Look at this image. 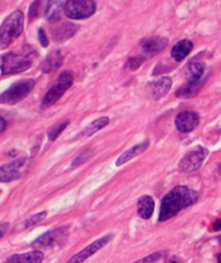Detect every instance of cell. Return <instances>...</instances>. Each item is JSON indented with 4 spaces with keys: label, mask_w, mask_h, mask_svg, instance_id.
Masks as SVG:
<instances>
[{
    "label": "cell",
    "mask_w": 221,
    "mask_h": 263,
    "mask_svg": "<svg viewBox=\"0 0 221 263\" xmlns=\"http://www.w3.org/2000/svg\"><path fill=\"white\" fill-rule=\"evenodd\" d=\"M24 29V14L15 10L9 14L0 26V50L6 49L22 34Z\"/></svg>",
    "instance_id": "cell-3"
},
{
    "label": "cell",
    "mask_w": 221,
    "mask_h": 263,
    "mask_svg": "<svg viewBox=\"0 0 221 263\" xmlns=\"http://www.w3.org/2000/svg\"><path fill=\"white\" fill-rule=\"evenodd\" d=\"M35 86V81L26 78L12 84L9 89L0 95V102L7 104H15L25 99Z\"/></svg>",
    "instance_id": "cell-5"
},
{
    "label": "cell",
    "mask_w": 221,
    "mask_h": 263,
    "mask_svg": "<svg viewBox=\"0 0 221 263\" xmlns=\"http://www.w3.org/2000/svg\"><path fill=\"white\" fill-rule=\"evenodd\" d=\"M200 123V117L197 112L184 111L179 113L175 120V124L181 133H189L195 129Z\"/></svg>",
    "instance_id": "cell-11"
},
{
    "label": "cell",
    "mask_w": 221,
    "mask_h": 263,
    "mask_svg": "<svg viewBox=\"0 0 221 263\" xmlns=\"http://www.w3.org/2000/svg\"><path fill=\"white\" fill-rule=\"evenodd\" d=\"M218 263H221V253L218 255Z\"/></svg>",
    "instance_id": "cell-32"
},
{
    "label": "cell",
    "mask_w": 221,
    "mask_h": 263,
    "mask_svg": "<svg viewBox=\"0 0 221 263\" xmlns=\"http://www.w3.org/2000/svg\"><path fill=\"white\" fill-rule=\"evenodd\" d=\"M220 230H221V218L214 223V231H220Z\"/></svg>",
    "instance_id": "cell-31"
},
{
    "label": "cell",
    "mask_w": 221,
    "mask_h": 263,
    "mask_svg": "<svg viewBox=\"0 0 221 263\" xmlns=\"http://www.w3.org/2000/svg\"><path fill=\"white\" fill-rule=\"evenodd\" d=\"M168 45V39L164 37H151L145 39L142 45H141V50H142L143 58H153L156 55L162 52Z\"/></svg>",
    "instance_id": "cell-12"
},
{
    "label": "cell",
    "mask_w": 221,
    "mask_h": 263,
    "mask_svg": "<svg viewBox=\"0 0 221 263\" xmlns=\"http://www.w3.org/2000/svg\"><path fill=\"white\" fill-rule=\"evenodd\" d=\"M144 59H145V58H143V57H131V58L127 61L126 69L132 70V71H134V70H137L141 64L143 63Z\"/></svg>",
    "instance_id": "cell-25"
},
{
    "label": "cell",
    "mask_w": 221,
    "mask_h": 263,
    "mask_svg": "<svg viewBox=\"0 0 221 263\" xmlns=\"http://www.w3.org/2000/svg\"><path fill=\"white\" fill-rule=\"evenodd\" d=\"M199 199V192L187 186H177L164 196L158 221L164 222L176 216L181 210L192 206Z\"/></svg>",
    "instance_id": "cell-1"
},
{
    "label": "cell",
    "mask_w": 221,
    "mask_h": 263,
    "mask_svg": "<svg viewBox=\"0 0 221 263\" xmlns=\"http://www.w3.org/2000/svg\"><path fill=\"white\" fill-rule=\"evenodd\" d=\"M67 235V227L62 226V227H57L51 231H48L43 235H41L40 237H38L35 240L32 246L35 248H51L54 246H57L61 242H63Z\"/></svg>",
    "instance_id": "cell-8"
},
{
    "label": "cell",
    "mask_w": 221,
    "mask_h": 263,
    "mask_svg": "<svg viewBox=\"0 0 221 263\" xmlns=\"http://www.w3.org/2000/svg\"><path fill=\"white\" fill-rule=\"evenodd\" d=\"M167 263H178L177 261H175V260H171V261H168Z\"/></svg>",
    "instance_id": "cell-33"
},
{
    "label": "cell",
    "mask_w": 221,
    "mask_h": 263,
    "mask_svg": "<svg viewBox=\"0 0 221 263\" xmlns=\"http://www.w3.org/2000/svg\"><path fill=\"white\" fill-rule=\"evenodd\" d=\"M76 26L74 24H61L57 29H54V37L56 40H65L72 37L76 32Z\"/></svg>",
    "instance_id": "cell-21"
},
{
    "label": "cell",
    "mask_w": 221,
    "mask_h": 263,
    "mask_svg": "<svg viewBox=\"0 0 221 263\" xmlns=\"http://www.w3.org/2000/svg\"><path fill=\"white\" fill-rule=\"evenodd\" d=\"M109 123H110V119H109L108 117L99 118V119H96L95 121H93L91 124L88 125V126L84 129L83 133H81L79 135H81V136H86V137L91 136V135H93L94 133H96V132H98V130L104 128Z\"/></svg>",
    "instance_id": "cell-22"
},
{
    "label": "cell",
    "mask_w": 221,
    "mask_h": 263,
    "mask_svg": "<svg viewBox=\"0 0 221 263\" xmlns=\"http://www.w3.org/2000/svg\"><path fill=\"white\" fill-rule=\"evenodd\" d=\"M68 124H69V121L65 120L63 122H61V123H58V124L52 126L48 130V137H49V139L50 140H56L58 138V136H60V134L66 128V126Z\"/></svg>",
    "instance_id": "cell-23"
},
{
    "label": "cell",
    "mask_w": 221,
    "mask_h": 263,
    "mask_svg": "<svg viewBox=\"0 0 221 263\" xmlns=\"http://www.w3.org/2000/svg\"><path fill=\"white\" fill-rule=\"evenodd\" d=\"M192 49H193V42L189 39H182L177 42L176 45L171 48L170 55L176 61L180 62V61H182L185 57L189 56Z\"/></svg>",
    "instance_id": "cell-15"
},
{
    "label": "cell",
    "mask_w": 221,
    "mask_h": 263,
    "mask_svg": "<svg viewBox=\"0 0 221 263\" xmlns=\"http://www.w3.org/2000/svg\"><path fill=\"white\" fill-rule=\"evenodd\" d=\"M163 256H164L163 252H155V253H152V255H150V256H148V257H145L143 259L135 261V262H132V263H154V262L160 260Z\"/></svg>",
    "instance_id": "cell-26"
},
{
    "label": "cell",
    "mask_w": 221,
    "mask_h": 263,
    "mask_svg": "<svg viewBox=\"0 0 221 263\" xmlns=\"http://www.w3.org/2000/svg\"><path fill=\"white\" fill-rule=\"evenodd\" d=\"M42 260L43 253L40 250H34L21 253V255H13L6 261V263H41Z\"/></svg>",
    "instance_id": "cell-14"
},
{
    "label": "cell",
    "mask_w": 221,
    "mask_h": 263,
    "mask_svg": "<svg viewBox=\"0 0 221 263\" xmlns=\"http://www.w3.org/2000/svg\"><path fill=\"white\" fill-rule=\"evenodd\" d=\"M8 229H9V224H8V223H5V224L0 225V238L4 237L5 234H6L7 231H8Z\"/></svg>",
    "instance_id": "cell-29"
},
{
    "label": "cell",
    "mask_w": 221,
    "mask_h": 263,
    "mask_svg": "<svg viewBox=\"0 0 221 263\" xmlns=\"http://www.w3.org/2000/svg\"><path fill=\"white\" fill-rule=\"evenodd\" d=\"M171 85H173L171 78L165 76L150 84L149 91L152 96V98L154 100H158L167 95V93L171 89Z\"/></svg>",
    "instance_id": "cell-13"
},
{
    "label": "cell",
    "mask_w": 221,
    "mask_h": 263,
    "mask_svg": "<svg viewBox=\"0 0 221 263\" xmlns=\"http://www.w3.org/2000/svg\"><path fill=\"white\" fill-rule=\"evenodd\" d=\"M74 76L72 72L64 71L62 72L58 78L57 84L52 87L51 90L48 91V93L45 95V97L41 102V109H47L54 104L64 95V93L70 89V86L73 85Z\"/></svg>",
    "instance_id": "cell-4"
},
{
    "label": "cell",
    "mask_w": 221,
    "mask_h": 263,
    "mask_svg": "<svg viewBox=\"0 0 221 263\" xmlns=\"http://www.w3.org/2000/svg\"><path fill=\"white\" fill-rule=\"evenodd\" d=\"M62 61H63V57H62L60 51H54L46 58L42 63V72L48 73L54 71L57 68H59L62 64Z\"/></svg>",
    "instance_id": "cell-20"
},
{
    "label": "cell",
    "mask_w": 221,
    "mask_h": 263,
    "mask_svg": "<svg viewBox=\"0 0 221 263\" xmlns=\"http://www.w3.org/2000/svg\"><path fill=\"white\" fill-rule=\"evenodd\" d=\"M38 2H35L30 9V20L34 19V17L37 16V8H38Z\"/></svg>",
    "instance_id": "cell-28"
},
{
    "label": "cell",
    "mask_w": 221,
    "mask_h": 263,
    "mask_svg": "<svg viewBox=\"0 0 221 263\" xmlns=\"http://www.w3.org/2000/svg\"><path fill=\"white\" fill-rule=\"evenodd\" d=\"M95 9L92 0H69L64 5V13L72 20H83L94 14Z\"/></svg>",
    "instance_id": "cell-6"
},
{
    "label": "cell",
    "mask_w": 221,
    "mask_h": 263,
    "mask_svg": "<svg viewBox=\"0 0 221 263\" xmlns=\"http://www.w3.org/2000/svg\"><path fill=\"white\" fill-rule=\"evenodd\" d=\"M148 147H149V140H146V142H144V143L138 144V145L134 146L132 148H130L129 150L125 151V152H124V154L118 158L117 161H116V165H117V166H120V165H122V164H125L126 162L130 161L131 159H134V158L137 157L138 155L142 154Z\"/></svg>",
    "instance_id": "cell-17"
},
{
    "label": "cell",
    "mask_w": 221,
    "mask_h": 263,
    "mask_svg": "<svg viewBox=\"0 0 221 263\" xmlns=\"http://www.w3.org/2000/svg\"><path fill=\"white\" fill-rule=\"evenodd\" d=\"M204 74V67L199 62H191L187 67V83L202 84L201 78Z\"/></svg>",
    "instance_id": "cell-19"
},
{
    "label": "cell",
    "mask_w": 221,
    "mask_h": 263,
    "mask_svg": "<svg viewBox=\"0 0 221 263\" xmlns=\"http://www.w3.org/2000/svg\"><path fill=\"white\" fill-rule=\"evenodd\" d=\"M206 156L207 150L205 148L201 146L195 147L182 158L179 163V171L184 173H191L199 170Z\"/></svg>",
    "instance_id": "cell-7"
},
{
    "label": "cell",
    "mask_w": 221,
    "mask_h": 263,
    "mask_svg": "<svg viewBox=\"0 0 221 263\" xmlns=\"http://www.w3.org/2000/svg\"><path fill=\"white\" fill-rule=\"evenodd\" d=\"M47 216V212L46 211H42L39 213H36L35 215L31 216L30 218H28L24 223H23V229H29V227H32L34 225H36L37 223L43 221Z\"/></svg>",
    "instance_id": "cell-24"
},
{
    "label": "cell",
    "mask_w": 221,
    "mask_h": 263,
    "mask_svg": "<svg viewBox=\"0 0 221 263\" xmlns=\"http://www.w3.org/2000/svg\"><path fill=\"white\" fill-rule=\"evenodd\" d=\"M37 57L34 47H24L21 52H10L3 57L2 72L3 74H15L29 70Z\"/></svg>",
    "instance_id": "cell-2"
},
{
    "label": "cell",
    "mask_w": 221,
    "mask_h": 263,
    "mask_svg": "<svg viewBox=\"0 0 221 263\" xmlns=\"http://www.w3.org/2000/svg\"><path fill=\"white\" fill-rule=\"evenodd\" d=\"M155 204L151 196H142L138 201V213L143 218V220H149L154 212Z\"/></svg>",
    "instance_id": "cell-16"
},
{
    "label": "cell",
    "mask_w": 221,
    "mask_h": 263,
    "mask_svg": "<svg viewBox=\"0 0 221 263\" xmlns=\"http://www.w3.org/2000/svg\"><path fill=\"white\" fill-rule=\"evenodd\" d=\"M26 161H28L26 158H21L0 166V182L9 183L19 180L22 177V169Z\"/></svg>",
    "instance_id": "cell-10"
},
{
    "label": "cell",
    "mask_w": 221,
    "mask_h": 263,
    "mask_svg": "<svg viewBox=\"0 0 221 263\" xmlns=\"http://www.w3.org/2000/svg\"><path fill=\"white\" fill-rule=\"evenodd\" d=\"M62 2H49L46 11H45V16L46 19L50 22H58L61 20L62 13L64 12V5H62Z\"/></svg>",
    "instance_id": "cell-18"
},
{
    "label": "cell",
    "mask_w": 221,
    "mask_h": 263,
    "mask_svg": "<svg viewBox=\"0 0 221 263\" xmlns=\"http://www.w3.org/2000/svg\"><path fill=\"white\" fill-rule=\"evenodd\" d=\"M7 128V121L0 117V134L3 133V132H5V129Z\"/></svg>",
    "instance_id": "cell-30"
},
{
    "label": "cell",
    "mask_w": 221,
    "mask_h": 263,
    "mask_svg": "<svg viewBox=\"0 0 221 263\" xmlns=\"http://www.w3.org/2000/svg\"><path fill=\"white\" fill-rule=\"evenodd\" d=\"M38 37H39V41H40V43H41V46L42 47H48V45H49V39H48V37H47V35H46V33H45V31H43L42 29H39V31H38Z\"/></svg>",
    "instance_id": "cell-27"
},
{
    "label": "cell",
    "mask_w": 221,
    "mask_h": 263,
    "mask_svg": "<svg viewBox=\"0 0 221 263\" xmlns=\"http://www.w3.org/2000/svg\"><path fill=\"white\" fill-rule=\"evenodd\" d=\"M112 238H113V234H109V235L103 236V237L96 239L92 244L88 245L86 248H84L83 250H81L78 253H76L75 256H73L65 263H83L88 258H90L91 256H93L96 251H99L101 248L107 246V245L112 240Z\"/></svg>",
    "instance_id": "cell-9"
}]
</instances>
